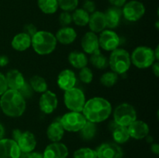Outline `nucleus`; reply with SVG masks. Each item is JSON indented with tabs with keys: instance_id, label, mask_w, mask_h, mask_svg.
Here are the masks:
<instances>
[{
	"instance_id": "f257e3e1",
	"label": "nucleus",
	"mask_w": 159,
	"mask_h": 158,
	"mask_svg": "<svg viewBox=\"0 0 159 158\" xmlns=\"http://www.w3.org/2000/svg\"><path fill=\"white\" fill-rule=\"evenodd\" d=\"M82 114L87 121L101 122L109 118L112 112L110 102L101 97H95L85 102Z\"/></svg>"
},
{
	"instance_id": "f03ea898",
	"label": "nucleus",
	"mask_w": 159,
	"mask_h": 158,
	"mask_svg": "<svg viewBox=\"0 0 159 158\" xmlns=\"http://www.w3.org/2000/svg\"><path fill=\"white\" fill-rule=\"evenodd\" d=\"M0 108L9 117H20L26 110V100L18 91L8 89L1 95Z\"/></svg>"
},
{
	"instance_id": "7ed1b4c3",
	"label": "nucleus",
	"mask_w": 159,
	"mask_h": 158,
	"mask_svg": "<svg viewBox=\"0 0 159 158\" xmlns=\"http://www.w3.org/2000/svg\"><path fill=\"white\" fill-rule=\"evenodd\" d=\"M57 40L54 34L48 31H37L31 37V45L34 51L40 55H48L54 50Z\"/></svg>"
},
{
	"instance_id": "20e7f679",
	"label": "nucleus",
	"mask_w": 159,
	"mask_h": 158,
	"mask_svg": "<svg viewBox=\"0 0 159 158\" xmlns=\"http://www.w3.org/2000/svg\"><path fill=\"white\" fill-rule=\"evenodd\" d=\"M110 68L117 74H123L127 72L131 64L130 54L126 50L116 48L112 51L110 57Z\"/></svg>"
},
{
	"instance_id": "39448f33",
	"label": "nucleus",
	"mask_w": 159,
	"mask_h": 158,
	"mask_svg": "<svg viewBox=\"0 0 159 158\" xmlns=\"http://www.w3.org/2000/svg\"><path fill=\"white\" fill-rule=\"evenodd\" d=\"M130 60L138 68L144 69L149 68L155 60L154 50L148 46H138L132 53Z\"/></svg>"
},
{
	"instance_id": "423d86ee",
	"label": "nucleus",
	"mask_w": 159,
	"mask_h": 158,
	"mask_svg": "<svg viewBox=\"0 0 159 158\" xmlns=\"http://www.w3.org/2000/svg\"><path fill=\"white\" fill-rule=\"evenodd\" d=\"M113 119L117 125L129 126L132 122L137 120L136 110L130 104H120L115 108Z\"/></svg>"
},
{
	"instance_id": "0eeeda50",
	"label": "nucleus",
	"mask_w": 159,
	"mask_h": 158,
	"mask_svg": "<svg viewBox=\"0 0 159 158\" xmlns=\"http://www.w3.org/2000/svg\"><path fill=\"white\" fill-rule=\"evenodd\" d=\"M65 106L72 112H81L85 104V96L79 88H74L65 91L64 94Z\"/></svg>"
},
{
	"instance_id": "6e6552de",
	"label": "nucleus",
	"mask_w": 159,
	"mask_h": 158,
	"mask_svg": "<svg viewBox=\"0 0 159 158\" xmlns=\"http://www.w3.org/2000/svg\"><path fill=\"white\" fill-rule=\"evenodd\" d=\"M64 129L68 132H79L87 122L83 114L79 112H72L64 115L60 119Z\"/></svg>"
},
{
	"instance_id": "1a4fd4ad",
	"label": "nucleus",
	"mask_w": 159,
	"mask_h": 158,
	"mask_svg": "<svg viewBox=\"0 0 159 158\" xmlns=\"http://www.w3.org/2000/svg\"><path fill=\"white\" fill-rule=\"evenodd\" d=\"M145 13V7L142 2L132 0L125 3L122 10L124 18L130 22H136L142 18Z\"/></svg>"
},
{
	"instance_id": "9d476101",
	"label": "nucleus",
	"mask_w": 159,
	"mask_h": 158,
	"mask_svg": "<svg viewBox=\"0 0 159 158\" xmlns=\"http://www.w3.org/2000/svg\"><path fill=\"white\" fill-rule=\"evenodd\" d=\"M120 42V40L117 33L110 29L102 31L99 37V46L107 51L116 50L119 46Z\"/></svg>"
},
{
	"instance_id": "9b49d317",
	"label": "nucleus",
	"mask_w": 159,
	"mask_h": 158,
	"mask_svg": "<svg viewBox=\"0 0 159 158\" xmlns=\"http://www.w3.org/2000/svg\"><path fill=\"white\" fill-rule=\"evenodd\" d=\"M96 151L97 158H122L124 155L121 147L113 143H102Z\"/></svg>"
},
{
	"instance_id": "f8f14e48",
	"label": "nucleus",
	"mask_w": 159,
	"mask_h": 158,
	"mask_svg": "<svg viewBox=\"0 0 159 158\" xmlns=\"http://www.w3.org/2000/svg\"><path fill=\"white\" fill-rule=\"evenodd\" d=\"M20 153L21 151L13 139H0V158H19Z\"/></svg>"
},
{
	"instance_id": "ddd939ff",
	"label": "nucleus",
	"mask_w": 159,
	"mask_h": 158,
	"mask_svg": "<svg viewBox=\"0 0 159 158\" xmlns=\"http://www.w3.org/2000/svg\"><path fill=\"white\" fill-rule=\"evenodd\" d=\"M39 107L45 114H51L57 107V98L52 91L47 90L42 93L39 101Z\"/></svg>"
},
{
	"instance_id": "4468645a",
	"label": "nucleus",
	"mask_w": 159,
	"mask_h": 158,
	"mask_svg": "<svg viewBox=\"0 0 159 158\" xmlns=\"http://www.w3.org/2000/svg\"><path fill=\"white\" fill-rule=\"evenodd\" d=\"M43 156V158H67L68 149L64 143L54 142L45 148Z\"/></svg>"
},
{
	"instance_id": "2eb2a0df",
	"label": "nucleus",
	"mask_w": 159,
	"mask_h": 158,
	"mask_svg": "<svg viewBox=\"0 0 159 158\" xmlns=\"http://www.w3.org/2000/svg\"><path fill=\"white\" fill-rule=\"evenodd\" d=\"M127 129L130 137L136 139H144L149 133V126L144 121L135 120L127 126Z\"/></svg>"
},
{
	"instance_id": "dca6fc26",
	"label": "nucleus",
	"mask_w": 159,
	"mask_h": 158,
	"mask_svg": "<svg viewBox=\"0 0 159 158\" xmlns=\"http://www.w3.org/2000/svg\"><path fill=\"white\" fill-rule=\"evenodd\" d=\"M16 143L20 151L23 153H30L35 149L37 146V140L32 133L26 131L22 133L18 140L16 141Z\"/></svg>"
},
{
	"instance_id": "f3484780",
	"label": "nucleus",
	"mask_w": 159,
	"mask_h": 158,
	"mask_svg": "<svg viewBox=\"0 0 159 158\" xmlns=\"http://www.w3.org/2000/svg\"><path fill=\"white\" fill-rule=\"evenodd\" d=\"M76 76L74 71L65 69L59 74L57 77V85L59 88L64 91H67L74 88L76 84Z\"/></svg>"
},
{
	"instance_id": "a211bd4d",
	"label": "nucleus",
	"mask_w": 159,
	"mask_h": 158,
	"mask_svg": "<svg viewBox=\"0 0 159 158\" xmlns=\"http://www.w3.org/2000/svg\"><path fill=\"white\" fill-rule=\"evenodd\" d=\"M82 47L86 54H92L99 50V37L93 32H88L82 39Z\"/></svg>"
},
{
	"instance_id": "6ab92c4d",
	"label": "nucleus",
	"mask_w": 159,
	"mask_h": 158,
	"mask_svg": "<svg viewBox=\"0 0 159 158\" xmlns=\"http://www.w3.org/2000/svg\"><path fill=\"white\" fill-rule=\"evenodd\" d=\"M89 26L93 33H100L107 27L106 25L105 15L100 11H95L89 15Z\"/></svg>"
},
{
	"instance_id": "aec40b11",
	"label": "nucleus",
	"mask_w": 159,
	"mask_h": 158,
	"mask_svg": "<svg viewBox=\"0 0 159 158\" xmlns=\"http://www.w3.org/2000/svg\"><path fill=\"white\" fill-rule=\"evenodd\" d=\"M8 88L19 91L25 84V79L21 72L18 70H11L6 75Z\"/></svg>"
},
{
	"instance_id": "412c9836",
	"label": "nucleus",
	"mask_w": 159,
	"mask_h": 158,
	"mask_svg": "<svg viewBox=\"0 0 159 158\" xmlns=\"http://www.w3.org/2000/svg\"><path fill=\"white\" fill-rule=\"evenodd\" d=\"M57 41L65 45L72 43L77 37V33L73 28L64 26L59 29L55 35Z\"/></svg>"
},
{
	"instance_id": "4be33fe9",
	"label": "nucleus",
	"mask_w": 159,
	"mask_h": 158,
	"mask_svg": "<svg viewBox=\"0 0 159 158\" xmlns=\"http://www.w3.org/2000/svg\"><path fill=\"white\" fill-rule=\"evenodd\" d=\"M104 15H105L107 27L113 29V28H116L120 22L122 10H120L117 7H112L107 9Z\"/></svg>"
},
{
	"instance_id": "5701e85b",
	"label": "nucleus",
	"mask_w": 159,
	"mask_h": 158,
	"mask_svg": "<svg viewBox=\"0 0 159 158\" xmlns=\"http://www.w3.org/2000/svg\"><path fill=\"white\" fill-rule=\"evenodd\" d=\"M11 45L16 50L24 51L31 46V37L25 33H20L13 37Z\"/></svg>"
},
{
	"instance_id": "b1692460",
	"label": "nucleus",
	"mask_w": 159,
	"mask_h": 158,
	"mask_svg": "<svg viewBox=\"0 0 159 158\" xmlns=\"http://www.w3.org/2000/svg\"><path fill=\"white\" fill-rule=\"evenodd\" d=\"M65 134V129L61 123L60 120L54 121L50 124L47 130V135L48 139L53 143L59 142Z\"/></svg>"
},
{
	"instance_id": "393cba45",
	"label": "nucleus",
	"mask_w": 159,
	"mask_h": 158,
	"mask_svg": "<svg viewBox=\"0 0 159 158\" xmlns=\"http://www.w3.org/2000/svg\"><path fill=\"white\" fill-rule=\"evenodd\" d=\"M113 137L116 143H124L130 139V134H129L128 129L126 126L119 125L113 121Z\"/></svg>"
},
{
	"instance_id": "a878e982",
	"label": "nucleus",
	"mask_w": 159,
	"mask_h": 158,
	"mask_svg": "<svg viewBox=\"0 0 159 158\" xmlns=\"http://www.w3.org/2000/svg\"><path fill=\"white\" fill-rule=\"evenodd\" d=\"M68 61L71 66L75 68L82 69L86 67L88 64V58L84 53L79 51H73L68 56Z\"/></svg>"
},
{
	"instance_id": "bb28decb",
	"label": "nucleus",
	"mask_w": 159,
	"mask_h": 158,
	"mask_svg": "<svg viewBox=\"0 0 159 158\" xmlns=\"http://www.w3.org/2000/svg\"><path fill=\"white\" fill-rule=\"evenodd\" d=\"M38 7L43 13L53 14L58 9L57 0H37Z\"/></svg>"
},
{
	"instance_id": "cd10ccee",
	"label": "nucleus",
	"mask_w": 159,
	"mask_h": 158,
	"mask_svg": "<svg viewBox=\"0 0 159 158\" xmlns=\"http://www.w3.org/2000/svg\"><path fill=\"white\" fill-rule=\"evenodd\" d=\"M30 85L33 91L38 93H43L48 90V83L43 77L34 75L30 80Z\"/></svg>"
},
{
	"instance_id": "c85d7f7f",
	"label": "nucleus",
	"mask_w": 159,
	"mask_h": 158,
	"mask_svg": "<svg viewBox=\"0 0 159 158\" xmlns=\"http://www.w3.org/2000/svg\"><path fill=\"white\" fill-rule=\"evenodd\" d=\"M89 13H88L83 9H75L71 17H72V21L77 26H84L89 23Z\"/></svg>"
},
{
	"instance_id": "c756f323",
	"label": "nucleus",
	"mask_w": 159,
	"mask_h": 158,
	"mask_svg": "<svg viewBox=\"0 0 159 158\" xmlns=\"http://www.w3.org/2000/svg\"><path fill=\"white\" fill-rule=\"evenodd\" d=\"M90 62L95 68L98 69H104L108 65V60L107 57L100 52L99 50L92 54L90 57Z\"/></svg>"
},
{
	"instance_id": "7c9ffc66",
	"label": "nucleus",
	"mask_w": 159,
	"mask_h": 158,
	"mask_svg": "<svg viewBox=\"0 0 159 158\" xmlns=\"http://www.w3.org/2000/svg\"><path fill=\"white\" fill-rule=\"evenodd\" d=\"M81 137L85 140H90L95 136L96 133V127L94 122L87 121L82 129L80 130Z\"/></svg>"
},
{
	"instance_id": "2f4dec72",
	"label": "nucleus",
	"mask_w": 159,
	"mask_h": 158,
	"mask_svg": "<svg viewBox=\"0 0 159 158\" xmlns=\"http://www.w3.org/2000/svg\"><path fill=\"white\" fill-rule=\"evenodd\" d=\"M118 80V74L113 71L106 72L102 75L100 78V82L102 85L107 88L113 87Z\"/></svg>"
},
{
	"instance_id": "473e14b6",
	"label": "nucleus",
	"mask_w": 159,
	"mask_h": 158,
	"mask_svg": "<svg viewBox=\"0 0 159 158\" xmlns=\"http://www.w3.org/2000/svg\"><path fill=\"white\" fill-rule=\"evenodd\" d=\"M74 158H97V154L95 150L89 147H82L75 150L73 155Z\"/></svg>"
},
{
	"instance_id": "72a5a7b5",
	"label": "nucleus",
	"mask_w": 159,
	"mask_h": 158,
	"mask_svg": "<svg viewBox=\"0 0 159 158\" xmlns=\"http://www.w3.org/2000/svg\"><path fill=\"white\" fill-rule=\"evenodd\" d=\"M58 7L65 12H70L76 9L79 5V0H57Z\"/></svg>"
},
{
	"instance_id": "f704fd0d",
	"label": "nucleus",
	"mask_w": 159,
	"mask_h": 158,
	"mask_svg": "<svg viewBox=\"0 0 159 158\" xmlns=\"http://www.w3.org/2000/svg\"><path fill=\"white\" fill-rule=\"evenodd\" d=\"M79 79L82 81L83 83L89 84L93 79V74L91 69L87 67L82 68L79 72Z\"/></svg>"
},
{
	"instance_id": "c9c22d12",
	"label": "nucleus",
	"mask_w": 159,
	"mask_h": 158,
	"mask_svg": "<svg viewBox=\"0 0 159 158\" xmlns=\"http://www.w3.org/2000/svg\"><path fill=\"white\" fill-rule=\"evenodd\" d=\"M18 91L23 96V98L25 100L26 99H30L33 95V93H34V91H33L32 88L30 87V84L26 83V82H25L24 85L22 86V88Z\"/></svg>"
},
{
	"instance_id": "e433bc0d",
	"label": "nucleus",
	"mask_w": 159,
	"mask_h": 158,
	"mask_svg": "<svg viewBox=\"0 0 159 158\" xmlns=\"http://www.w3.org/2000/svg\"><path fill=\"white\" fill-rule=\"evenodd\" d=\"M59 21L63 26H67L72 22V17L68 12H63L60 14Z\"/></svg>"
},
{
	"instance_id": "4c0bfd02",
	"label": "nucleus",
	"mask_w": 159,
	"mask_h": 158,
	"mask_svg": "<svg viewBox=\"0 0 159 158\" xmlns=\"http://www.w3.org/2000/svg\"><path fill=\"white\" fill-rule=\"evenodd\" d=\"M82 9L86 11L88 13H93L96 11V4L94 2L91 1V0H86L84 2Z\"/></svg>"
},
{
	"instance_id": "58836bf2",
	"label": "nucleus",
	"mask_w": 159,
	"mask_h": 158,
	"mask_svg": "<svg viewBox=\"0 0 159 158\" xmlns=\"http://www.w3.org/2000/svg\"><path fill=\"white\" fill-rule=\"evenodd\" d=\"M8 90L7 82H6V76L0 72V96L4 94Z\"/></svg>"
},
{
	"instance_id": "ea45409f",
	"label": "nucleus",
	"mask_w": 159,
	"mask_h": 158,
	"mask_svg": "<svg viewBox=\"0 0 159 158\" xmlns=\"http://www.w3.org/2000/svg\"><path fill=\"white\" fill-rule=\"evenodd\" d=\"M19 158H43V153L37 152H30V153H23L21 152Z\"/></svg>"
},
{
	"instance_id": "a19ab883",
	"label": "nucleus",
	"mask_w": 159,
	"mask_h": 158,
	"mask_svg": "<svg viewBox=\"0 0 159 158\" xmlns=\"http://www.w3.org/2000/svg\"><path fill=\"white\" fill-rule=\"evenodd\" d=\"M37 32V27L34 24H32V23H29V24L25 26L24 32L23 33H25L29 35L30 37H32Z\"/></svg>"
},
{
	"instance_id": "79ce46f5",
	"label": "nucleus",
	"mask_w": 159,
	"mask_h": 158,
	"mask_svg": "<svg viewBox=\"0 0 159 158\" xmlns=\"http://www.w3.org/2000/svg\"><path fill=\"white\" fill-rule=\"evenodd\" d=\"M110 2L112 5L115 6V7H121V6H124V4L126 3L127 0H109Z\"/></svg>"
},
{
	"instance_id": "37998d69",
	"label": "nucleus",
	"mask_w": 159,
	"mask_h": 158,
	"mask_svg": "<svg viewBox=\"0 0 159 158\" xmlns=\"http://www.w3.org/2000/svg\"><path fill=\"white\" fill-rule=\"evenodd\" d=\"M9 63V58L6 56H0V67H4Z\"/></svg>"
},
{
	"instance_id": "c03bdc74",
	"label": "nucleus",
	"mask_w": 159,
	"mask_h": 158,
	"mask_svg": "<svg viewBox=\"0 0 159 158\" xmlns=\"http://www.w3.org/2000/svg\"><path fill=\"white\" fill-rule=\"evenodd\" d=\"M22 134V132L20 131V129H15L13 130V132H12V138H13V140L16 141V142L17 140H18V139L20 138V135Z\"/></svg>"
},
{
	"instance_id": "a18cd8bd",
	"label": "nucleus",
	"mask_w": 159,
	"mask_h": 158,
	"mask_svg": "<svg viewBox=\"0 0 159 158\" xmlns=\"http://www.w3.org/2000/svg\"><path fill=\"white\" fill-rule=\"evenodd\" d=\"M153 67H152V70H153V72L155 74V75L156 77L159 76V64L158 62H156L155 64H153Z\"/></svg>"
},
{
	"instance_id": "49530a36",
	"label": "nucleus",
	"mask_w": 159,
	"mask_h": 158,
	"mask_svg": "<svg viewBox=\"0 0 159 158\" xmlns=\"http://www.w3.org/2000/svg\"><path fill=\"white\" fill-rule=\"evenodd\" d=\"M151 149H152V151L153 152V153H155V154H158V153H159V146L158 145V144L155 143V144H153V145H152V147H151Z\"/></svg>"
},
{
	"instance_id": "de8ad7c7",
	"label": "nucleus",
	"mask_w": 159,
	"mask_h": 158,
	"mask_svg": "<svg viewBox=\"0 0 159 158\" xmlns=\"http://www.w3.org/2000/svg\"><path fill=\"white\" fill-rule=\"evenodd\" d=\"M5 130L3 125L0 123V139H2L3 138V136H4Z\"/></svg>"
},
{
	"instance_id": "09e8293b",
	"label": "nucleus",
	"mask_w": 159,
	"mask_h": 158,
	"mask_svg": "<svg viewBox=\"0 0 159 158\" xmlns=\"http://www.w3.org/2000/svg\"><path fill=\"white\" fill-rule=\"evenodd\" d=\"M0 110H1V108H0Z\"/></svg>"
}]
</instances>
